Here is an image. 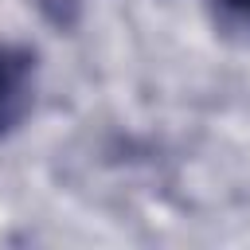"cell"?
<instances>
[{"label":"cell","instance_id":"1","mask_svg":"<svg viewBox=\"0 0 250 250\" xmlns=\"http://www.w3.org/2000/svg\"><path fill=\"white\" fill-rule=\"evenodd\" d=\"M31 70H35L31 51L0 43V137L16 129L31 105Z\"/></svg>","mask_w":250,"mask_h":250},{"label":"cell","instance_id":"2","mask_svg":"<svg viewBox=\"0 0 250 250\" xmlns=\"http://www.w3.org/2000/svg\"><path fill=\"white\" fill-rule=\"evenodd\" d=\"M223 4H227L230 12H238V16H246V20H250V0H223Z\"/></svg>","mask_w":250,"mask_h":250}]
</instances>
